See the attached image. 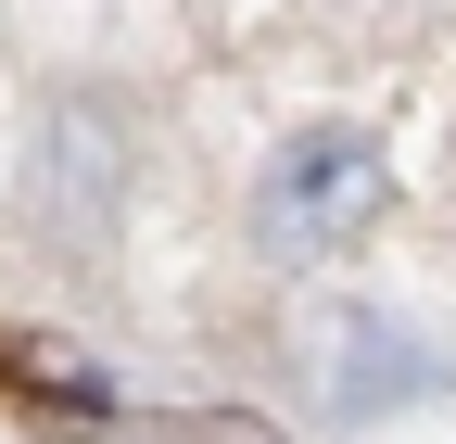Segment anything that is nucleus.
<instances>
[{"label": "nucleus", "mask_w": 456, "mask_h": 444, "mask_svg": "<svg viewBox=\"0 0 456 444\" xmlns=\"http://www.w3.org/2000/svg\"><path fill=\"white\" fill-rule=\"evenodd\" d=\"M380 203H393V178H380L368 127H292L266 152V178H254V242L279 267H330L342 242L380 229Z\"/></svg>", "instance_id": "nucleus-1"}, {"label": "nucleus", "mask_w": 456, "mask_h": 444, "mask_svg": "<svg viewBox=\"0 0 456 444\" xmlns=\"http://www.w3.org/2000/svg\"><path fill=\"white\" fill-rule=\"evenodd\" d=\"M444 381H456V343H431V330L393 317V305H342L317 330V407L330 419H406Z\"/></svg>", "instance_id": "nucleus-2"}]
</instances>
